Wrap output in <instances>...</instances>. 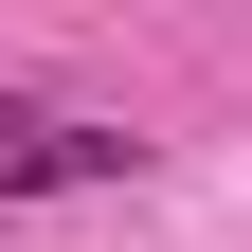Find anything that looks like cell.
Listing matches in <instances>:
<instances>
[{"label":"cell","mask_w":252,"mask_h":252,"mask_svg":"<svg viewBox=\"0 0 252 252\" xmlns=\"http://www.w3.org/2000/svg\"><path fill=\"white\" fill-rule=\"evenodd\" d=\"M54 180H72V126H54V108H18V90H0V198H54Z\"/></svg>","instance_id":"6da1fadb"}]
</instances>
